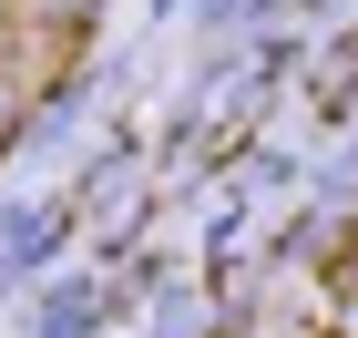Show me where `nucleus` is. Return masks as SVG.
I'll return each instance as SVG.
<instances>
[{
    "label": "nucleus",
    "mask_w": 358,
    "mask_h": 338,
    "mask_svg": "<svg viewBox=\"0 0 358 338\" xmlns=\"http://www.w3.org/2000/svg\"><path fill=\"white\" fill-rule=\"evenodd\" d=\"M41 10H62V21H72V10H92V0H41Z\"/></svg>",
    "instance_id": "nucleus-1"
}]
</instances>
